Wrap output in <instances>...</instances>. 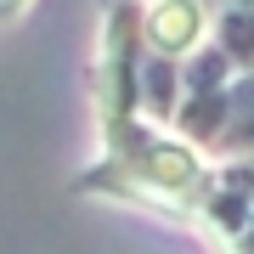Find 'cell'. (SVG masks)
I'll return each instance as SVG.
<instances>
[{
  "mask_svg": "<svg viewBox=\"0 0 254 254\" xmlns=\"http://www.w3.org/2000/svg\"><path fill=\"white\" fill-rule=\"evenodd\" d=\"M215 17L198 0H158L153 17H147V51H164V57H181V51H198V34L203 23Z\"/></svg>",
  "mask_w": 254,
  "mask_h": 254,
  "instance_id": "1",
  "label": "cell"
},
{
  "mask_svg": "<svg viewBox=\"0 0 254 254\" xmlns=\"http://www.w3.org/2000/svg\"><path fill=\"white\" fill-rule=\"evenodd\" d=\"M226 153H254V68L232 79V119H226Z\"/></svg>",
  "mask_w": 254,
  "mask_h": 254,
  "instance_id": "6",
  "label": "cell"
},
{
  "mask_svg": "<svg viewBox=\"0 0 254 254\" xmlns=\"http://www.w3.org/2000/svg\"><path fill=\"white\" fill-rule=\"evenodd\" d=\"M237 6H254V0H237Z\"/></svg>",
  "mask_w": 254,
  "mask_h": 254,
  "instance_id": "8",
  "label": "cell"
},
{
  "mask_svg": "<svg viewBox=\"0 0 254 254\" xmlns=\"http://www.w3.org/2000/svg\"><path fill=\"white\" fill-rule=\"evenodd\" d=\"M226 119H232V85L226 91H187L175 108V130L192 147H220L226 141Z\"/></svg>",
  "mask_w": 254,
  "mask_h": 254,
  "instance_id": "3",
  "label": "cell"
},
{
  "mask_svg": "<svg viewBox=\"0 0 254 254\" xmlns=\"http://www.w3.org/2000/svg\"><path fill=\"white\" fill-rule=\"evenodd\" d=\"M215 46L237 63V73L254 68V6H237V0H226V6L215 11Z\"/></svg>",
  "mask_w": 254,
  "mask_h": 254,
  "instance_id": "4",
  "label": "cell"
},
{
  "mask_svg": "<svg viewBox=\"0 0 254 254\" xmlns=\"http://www.w3.org/2000/svg\"><path fill=\"white\" fill-rule=\"evenodd\" d=\"M181 79H187V91H226V85L237 79V63L209 40V46L181 57Z\"/></svg>",
  "mask_w": 254,
  "mask_h": 254,
  "instance_id": "5",
  "label": "cell"
},
{
  "mask_svg": "<svg viewBox=\"0 0 254 254\" xmlns=\"http://www.w3.org/2000/svg\"><path fill=\"white\" fill-rule=\"evenodd\" d=\"M11 6H17V0H0V17H6V11H11Z\"/></svg>",
  "mask_w": 254,
  "mask_h": 254,
  "instance_id": "7",
  "label": "cell"
},
{
  "mask_svg": "<svg viewBox=\"0 0 254 254\" xmlns=\"http://www.w3.org/2000/svg\"><path fill=\"white\" fill-rule=\"evenodd\" d=\"M187 96V79H181V57H164V51H147L136 63V102L158 125H175V108Z\"/></svg>",
  "mask_w": 254,
  "mask_h": 254,
  "instance_id": "2",
  "label": "cell"
}]
</instances>
